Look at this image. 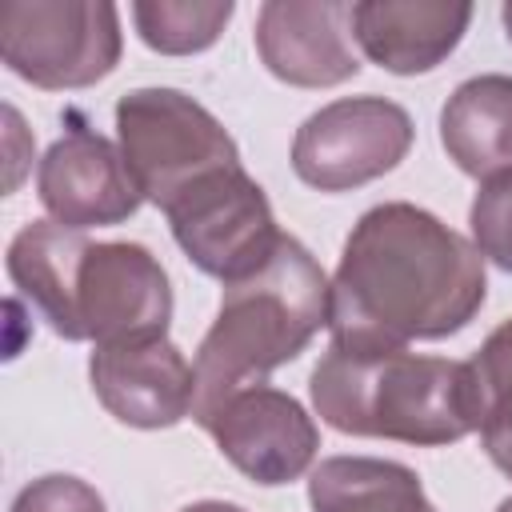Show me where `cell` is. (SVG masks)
Here are the masks:
<instances>
[{"mask_svg": "<svg viewBox=\"0 0 512 512\" xmlns=\"http://www.w3.org/2000/svg\"><path fill=\"white\" fill-rule=\"evenodd\" d=\"M8 276L64 340L168 336L172 288L144 244H92L76 228L32 220L8 244Z\"/></svg>", "mask_w": 512, "mask_h": 512, "instance_id": "obj_2", "label": "cell"}, {"mask_svg": "<svg viewBox=\"0 0 512 512\" xmlns=\"http://www.w3.org/2000/svg\"><path fill=\"white\" fill-rule=\"evenodd\" d=\"M332 320V284L316 256L288 232L276 248L240 280L224 284L216 324L196 352V404L192 420L208 416L240 388L264 384V376L296 360L308 340Z\"/></svg>", "mask_w": 512, "mask_h": 512, "instance_id": "obj_4", "label": "cell"}, {"mask_svg": "<svg viewBox=\"0 0 512 512\" xmlns=\"http://www.w3.org/2000/svg\"><path fill=\"white\" fill-rule=\"evenodd\" d=\"M232 12H236L232 0H140L132 4L140 40L164 56L204 52L208 44H216Z\"/></svg>", "mask_w": 512, "mask_h": 512, "instance_id": "obj_16", "label": "cell"}, {"mask_svg": "<svg viewBox=\"0 0 512 512\" xmlns=\"http://www.w3.org/2000/svg\"><path fill=\"white\" fill-rule=\"evenodd\" d=\"M164 216L184 256L200 272L220 276L224 284L252 272L280 240L272 204L264 188L244 172V164L208 176L204 184L184 192Z\"/></svg>", "mask_w": 512, "mask_h": 512, "instance_id": "obj_8", "label": "cell"}, {"mask_svg": "<svg viewBox=\"0 0 512 512\" xmlns=\"http://www.w3.org/2000/svg\"><path fill=\"white\" fill-rule=\"evenodd\" d=\"M440 144L476 180L512 172V76L488 72L464 80L440 112Z\"/></svg>", "mask_w": 512, "mask_h": 512, "instance_id": "obj_14", "label": "cell"}, {"mask_svg": "<svg viewBox=\"0 0 512 512\" xmlns=\"http://www.w3.org/2000/svg\"><path fill=\"white\" fill-rule=\"evenodd\" d=\"M500 16H504V32H508V40H512V0L500 8Z\"/></svg>", "mask_w": 512, "mask_h": 512, "instance_id": "obj_21", "label": "cell"}, {"mask_svg": "<svg viewBox=\"0 0 512 512\" xmlns=\"http://www.w3.org/2000/svg\"><path fill=\"white\" fill-rule=\"evenodd\" d=\"M480 384V440L488 460L512 480V320L488 332L476 360Z\"/></svg>", "mask_w": 512, "mask_h": 512, "instance_id": "obj_17", "label": "cell"}, {"mask_svg": "<svg viewBox=\"0 0 512 512\" xmlns=\"http://www.w3.org/2000/svg\"><path fill=\"white\" fill-rule=\"evenodd\" d=\"M484 256L432 212L392 200L368 208L332 276V340L408 344L460 332L484 304Z\"/></svg>", "mask_w": 512, "mask_h": 512, "instance_id": "obj_1", "label": "cell"}, {"mask_svg": "<svg viewBox=\"0 0 512 512\" xmlns=\"http://www.w3.org/2000/svg\"><path fill=\"white\" fill-rule=\"evenodd\" d=\"M312 512H436L420 476L396 460L328 456L308 480Z\"/></svg>", "mask_w": 512, "mask_h": 512, "instance_id": "obj_15", "label": "cell"}, {"mask_svg": "<svg viewBox=\"0 0 512 512\" xmlns=\"http://www.w3.org/2000/svg\"><path fill=\"white\" fill-rule=\"evenodd\" d=\"M4 64L48 92L88 88L120 60V16L108 0H4Z\"/></svg>", "mask_w": 512, "mask_h": 512, "instance_id": "obj_6", "label": "cell"}, {"mask_svg": "<svg viewBox=\"0 0 512 512\" xmlns=\"http://www.w3.org/2000/svg\"><path fill=\"white\" fill-rule=\"evenodd\" d=\"M348 8L332 0H268L256 16L264 68L296 88H332L360 72L348 48Z\"/></svg>", "mask_w": 512, "mask_h": 512, "instance_id": "obj_12", "label": "cell"}, {"mask_svg": "<svg viewBox=\"0 0 512 512\" xmlns=\"http://www.w3.org/2000/svg\"><path fill=\"white\" fill-rule=\"evenodd\" d=\"M496 512H512V496H508V500H500V508H496Z\"/></svg>", "mask_w": 512, "mask_h": 512, "instance_id": "obj_22", "label": "cell"}, {"mask_svg": "<svg viewBox=\"0 0 512 512\" xmlns=\"http://www.w3.org/2000/svg\"><path fill=\"white\" fill-rule=\"evenodd\" d=\"M120 156L144 200L172 208L216 172L240 168L236 140L192 96L176 88H136L116 100Z\"/></svg>", "mask_w": 512, "mask_h": 512, "instance_id": "obj_5", "label": "cell"}, {"mask_svg": "<svg viewBox=\"0 0 512 512\" xmlns=\"http://www.w3.org/2000/svg\"><path fill=\"white\" fill-rule=\"evenodd\" d=\"M88 376L96 400L128 428H172L196 404V368L168 336L96 344Z\"/></svg>", "mask_w": 512, "mask_h": 512, "instance_id": "obj_10", "label": "cell"}, {"mask_svg": "<svg viewBox=\"0 0 512 512\" xmlns=\"http://www.w3.org/2000/svg\"><path fill=\"white\" fill-rule=\"evenodd\" d=\"M180 512H244V508L240 504H224V500H196V504H188Z\"/></svg>", "mask_w": 512, "mask_h": 512, "instance_id": "obj_20", "label": "cell"}, {"mask_svg": "<svg viewBox=\"0 0 512 512\" xmlns=\"http://www.w3.org/2000/svg\"><path fill=\"white\" fill-rule=\"evenodd\" d=\"M472 4L456 0H364L348 24L364 56L396 76L432 72L468 32Z\"/></svg>", "mask_w": 512, "mask_h": 512, "instance_id": "obj_13", "label": "cell"}, {"mask_svg": "<svg viewBox=\"0 0 512 512\" xmlns=\"http://www.w3.org/2000/svg\"><path fill=\"white\" fill-rule=\"evenodd\" d=\"M36 192L48 216L64 228H100L120 224L140 208V188L112 140L92 132L88 124L68 128L40 160Z\"/></svg>", "mask_w": 512, "mask_h": 512, "instance_id": "obj_11", "label": "cell"}, {"mask_svg": "<svg viewBox=\"0 0 512 512\" xmlns=\"http://www.w3.org/2000/svg\"><path fill=\"white\" fill-rule=\"evenodd\" d=\"M308 392L316 416L348 436L440 448L480 428L476 368L448 356H416L408 344L332 340L312 368Z\"/></svg>", "mask_w": 512, "mask_h": 512, "instance_id": "obj_3", "label": "cell"}, {"mask_svg": "<svg viewBox=\"0 0 512 512\" xmlns=\"http://www.w3.org/2000/svg\"><path fill=\"white\" fill-rule=\"evenodd\" d=\"M468 224L476 252L496 268L512 272V172H496L480 180Z\"/></svg>", "mask_w": 512, "mask_h": 512, "instance_id": "obj_18", "label": "cell"}, {"mask_svg": "<svg viewBox=\"0 0 512 512\" xmlns=\"http://www.w3.org/2000/svg\"><path fill=\"white\" fill-rule=\"evenodd\" d=\"M12 512H104V500H100V492H96L92 484H84L80 476H60V472H52V476L32 480V484L16 496Z\"/></svg>", "mask_w": 512, "mask_h": 512, "instance_id": "obj_19", "label": "cell"}, {"mask_svg": "<svg viewBox=\"0 0 512 512\" xmlns=\"http://www.w3.org/2000/svg\"><path fill=\"white\" fill-rule=\"evenodd\" d=\"M412 148V116L384 96H344L312 112L292 140V168L308 188L348 192L392 172Z\"/></svg>", "mask_w": 512, "mask_h": 512, "instance_id": "obj_7", "label": "cell"}, {"mask_svg": "<svg viewBox=\"0 0 512 512\" xmlns=\"http://www.w3.org/2000/svg\"><path fill=\"white\" fill-rule=\"evenodd\" d=\"M220 456L248 480L276 488L308 472L320 448V432L304 404L280 388L252 384L228 396L204 424Z\"/></svg>", "mask_w": 512, "mask_h": 512, "instance_id": "obj_9", "label": "cell"}]
</instances>
